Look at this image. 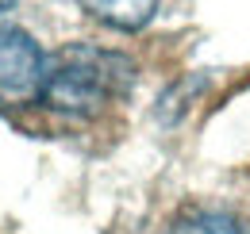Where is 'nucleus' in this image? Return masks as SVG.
<instances>
[{
    "label": "nucleus",
    "mask_w": 250,
    "mask_h": 234,
    "mask_svg": "<svg viewBox=\"0 0 250 234\" xmlns=\"http://www.w3.org/2000/svg\"><path fill=\"white\" fill-rule=\"evenodd\" d=\"M135 81V65L127 54L73 42L46 58L39 100L65 116H100L108 104L124 100Z\"/></svg>",
    "instance_id": "f257e3e1"
},
{
    "label": "nucleus",
    "mask_w": 250,
    "mask_h": 234,
    "mask_svg": "<svg viewBox=\"0 0 250 234\" xmlns=\"http://www.w3.org/2000/svg\"><path fill=\"white\" fill-rule=\"evenodd\" d=\"M81 8L116 31H139L150 23L158 0H81Z\"/></svg>",
    "instance_id": "7ed1b4c3"
},
{
    "label": "nucleus",
    "mask_w": 250,
    "mask_h": 234,
    "mask_svg": "<svg viewBox=\"0 0 250 234\" xmlns=\"http://www.w3.org/2000/svg\"><path fill=\"white\" fill-rule=\"evenodd\" d=\"M177 234H250V227L235 215H223V211H204L196 215L192 223H185Z\"/></svg>",
    "instance_id": "20e7f679"
},
{
    "label": "nucleus",
    "mask_w": 250,
    "mask_h": 234,
    "mask_svg": "<svg viewBox=\"0 0 250 234\" xmlns=\"http://www.w3.org/2000/svg\"><path fill=\"white\" fill-rule=\"evenodd\" d=\"M12 4H16V0H0V12H4V8H12Z\"/></svg>",
    "instance_id": "39448f33"
},
{
    "label": "nucleus",
    "mask_w": 250,
    "mask_h": 234,
    "mask_svg": "<svg viewBox=\"0 0 250 234\" xmlns=\"http://www.w3.org/2000/svg\"><path fill=\"white\" fill-rule=\"evenodd\" d=\"M46 54L27 31L0 27V104H27L42 92Z\"/></svg>",
    "instance_id": "f03ea898"
}]
</instances>
